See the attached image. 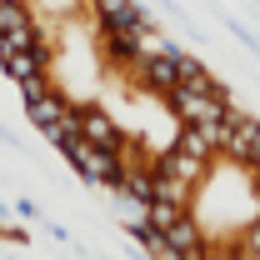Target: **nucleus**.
Listing matches in <instances>:
<instances>
[{"instance_id":"f257e3e1","label":"nucleus","mask_w":260,"mask_h":260,"mask_svg":"<svg viewBox=\"0 0 260 260\" xmlns=\"http://www.w3.org/2000/svg\"><path fill=\"white\" fill-rule=\"evenodd\" d=\"M165 110H170L175 130H205V125H215V120H225L230 95H195V90H170V95H165Z\"/></svg>"},{"instance_id":"f03ea898","label":"nucleus","mask_w":260,"mask_h":260,"mask_svg":"<svg viewBox=\"0 0 260 260\" xmlns=\"http://www.w3.org/2000/svg\"><path fill=\"white\" fill-rule=\"evenodd\" d=\"M65 160L75 165L90 185H105V190L120 185V160H115V150H95V145H85V140H70V145H65Z\"/></svg>"},{"instance_id":"7ed1b4c3","label":"nucleus","mask_w":260,"mask_h":260,"mask_svg":"<svg viewBox=\"0 0 260 260\" xmlns=\"http://www.w3.org/2000/svg\"><path fill=\"white\" fill-rule=\"evenodd\" d=\"M80 140L95 145V150H115L125 140V130L115 125V115L105 105H80Z\"/></svg>"},{"instance_id":"20e7f679","label":"nucleus","mask_w":260,"mask_h":260,"mask_svg":"<svg viewBox=\"0 0 260 260\" xmlns=\"http://www.w3.org/2000/svg\"><path fill=\"white\" fill-rule=\"evenodd\" d=\"M50 60H55V50H25V55H10L0 70H5L15 85H25V80H35V75H50Z\"/></svg>"},{"instance_id":"39448f33","label":"nucleus","mask_w":260,"mask_h":260,"mask_svg":"<svg viewBox=\"0 0 260 260\" xmlns=\"http://www.w3.org/2000/svg\"><path fill=\"white\" fill-rule=\"evenodd\" d=\"M70 105H75V100L65 95V90H55V95L40 100V105H25V115H30V125H35V130H45V135H50V130L65 120V110H70Z\"/></svg>"},{"instance_id":"423d86ee","label":"nucleus","mask_w":260,"mask_h":260,"mask_svg":"<svg viewBox=\"0 0 260 260\" xmlns=\"http://www.w3.org/2000/svg\"><path fill=\"white\" fill-rule=\"evenodd\" d=\"M155 200H165V205H180V210H190V215H195V185H190V180L155 175Z\"/></svg>"},{"instance_id":"0eeeda50","label":"nucleus","mask_w":260,"mask_h":260,"mask_svg":"<svg viewBox=\"0 0 260 260\" xmlns=\"http://www.w3.org/2000/svg\"><path fill=\"white\" fill-rule=\"evenodd\" d=\"M195 245H210V240H205V225H200L195 215H185L180 225L165 235V250H175V255H185V250H195Z\"/></svg>"},{"instance_id":"6e6552de","label":"nucleus","mask_w":260,"mask_h":260,"mask_svg":"<svg viewBox=\"0 0 260 260\" xmlns=\"http://www.w3.org/2000/svg\"><path fill=\"white\" fill-rule=\"evenodd\" d=\"M185 215H190V210H180V205H165V200H150V205H145V225L155 230V235H170V230L180 225Z\"/></svg>"},{"instance_id":"1a4fd4ad","label":"nucleus","mask_w":260,"mask_h":260,"mask_svg":"<svg viewBox=\"0 0 260 260\" xmlns=\"http://www.w3.org/2000/svg\"><path fill=\"white\" fill-rule=\"evenodd\" d=\"M170 145H175L180 155H195V160H205V165H215V160H220V155L205 145V135H200V130H175V140H170Z\"/></svg>"},{"instance_id":"9d476101","label":"nucleus","mask_w":260,"mask_h":260,"mask_svg":"<svg viewBox=\"0 0 260 260\" xmlns=\"http://www.w3.org/2000/svg\"><path fill=\"white\" fill-rule=\"evenodd\" d=\"M55 90H60V80H55V75H35V80L20 85V100H25V105H40V100H50Z\"/></svg>"},{"instance_id":"9b49d317","label":"nucleus","mask_w":260,"mask_h":260,"mask_svg":"<svg viewBox=\"0 0 260 260\" xmlns=\"http://www.w3.org/2000/svg\"><path fill=\"white\" fill-rule=\"evenodd\" d=\"M240 250H255V255H260V215L240 230Z\"/></svg>"},{"instance_id":"f8f14e48","label":"nucleus","mask_w":260,"mask_h":260,"mask_svg":"<svg viewBox=\"0 0 260 260\" xmlns=\"http://www.w3.org/2000/svg\"><path fill=\"white\" fill-rule=\"evenodd\" d=\"M10 60V40H5V30H0V65Z\"/></svg>"},{"instance_id":"ddd939ff","label":"nucleus","mask_w":260,"mask_h":260,"mask_svg":"<svg viewBox=\"0 0 260 260\" xmlns=\"http://www.w3.org/2000/svg\"><path fill=\"white\" fill-rule=\"evenodd\" d=\"M250 170H260V150H255V160H250Z\"/></svg>"},{"instance_id":"4468645a","label":"nucleus","mask_w":260,"mask_h":260,"mask_svg":"<svg viewBox=\"0 0 260 260\" xmlns=\"http://www.w3.org/2000/svg\"><path fill=\"white\" fill-rule=\"evenodd\" d=\"M255 200H260V170H255Z\"/></svg>"}]
</instances>
